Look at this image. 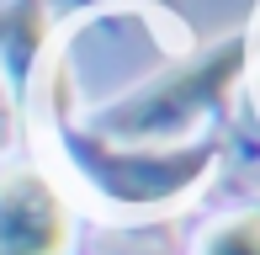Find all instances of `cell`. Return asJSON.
I'll list each match as a JSON object with an SVG mask.
<instances>
[{"mask_svg":"<svg viewBox=\"0 0 260 255\" xmlns=\"http://www.w3.org/2000/svg\"><path fill=\"white\" fill-rule=\"evenodd\" d=\"M11 133H16V107H11V90H6V80H0V154H6Z\"/></svg>","mask_w":260,"mask_h":255,"instance_id":"cell-4","label":"cell"},{"mask_svg":"<svg viewBox=\"0 0 260 255\" xmlns=\"http://www.w3.org/2000/svg\"><path fill=\"white\" fill-rule=\"evenodd\" d=\"M69 245V213L43 176L0 186V255H58Z\"/></svg>","mask_w":260,"mask_h":255,"instance_id":"cell-1","label":"cell"},{"mask_svg":"<svg viewBox=\"0 0 260 255\" xmlns=\"http://www.w3.org/2000/svg\"><path fill=\"white\" fill-rule=\"evenodd\" d=\"M202 255H260V218H234V224L212 229Z\"/></svg>","mask_w":260,"mask_h":255,"instance_id":"cell-3","label":"cell"},{"mask_svg":"<svg viewBox=\"0 0 260 255\" xmlns=\"http://www.w3.org/2000/svg\"><path fill=\"white\" fill-rule=\"evenodd\" d=\"M223 64H229V59H212L202 75L175 80V85H165L159 96L138 101V112H122V117H117V128H122V133H165V128H175L181 117H191V112H197V101H202L207 90L223 80Z\"/></svg>","mask_w":260,"mask_h":255,"instance_id":"cell-2","label":"cell"}]
</instances>
